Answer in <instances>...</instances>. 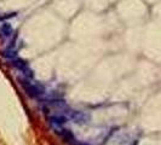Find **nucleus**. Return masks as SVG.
<instances>
[{"instance_id":"2","label":"nucleus","mask_w":161,"mask_h":145,"mask_svg":"<svg viewBox=\"0 0 161 145\" xmlns=\"http://www.w3.org/2000/svg\"><path fill=\"white\" fill-rule=\"evenodd\" d=\"M10 62H11V65H12L14 68H16L17 70H19V72H22V75H23L24 78L32 79L33 76H34V74H33L32 69L28 67V64L24 62L23 59H21V58L16 57V58L11 59Z\"/></svg>"},{"instance_id":"1","label":"nucleus","mask_w":161,"mask_h":145,"mask_svg":"<svg viewBox=\"0 0 161 145\" xmlns=\"http://www.w3.org/2000/svg\"><path fill=\"white\" fill-rule=\"evenodd\" d=\"M17 81L21 85V87L24 89V92L32 98H38V97L42 96L45 92V89L40 83H33L31 79H28V78L19 76V78H17Z\"/></svg>"},{"instance_id":"6","label":"nucleus","mask_w":161,"mask_h":145,"mask_svg":"<svg viewBox=\"0 0 161 145\" xmlns=\"http://www.w3.org/2000/svg\"><path fill=\"white\" fill-rule=\"evenodd\" d=\"M78 145H89V144H78Z\"/></svg>"},{"instance_id":"5","label":"nucleus","mask_w":161,"mask_h":145,"mask_svg":"<svg viewBox=\"0 0 161 145\" xmlns=\"http://www.w3.org/2000/svg\"><path fill=\"white\" fill-rule=\"evenodd\" d=\"M15 16V13H10V15H5V16H0V21H4L6 18H10V17Z\"/></svg>"},{"instance_id":"3","label":"nucleus","mask_w":161,"mask_h":145,"mask_svg":"<svg viewBox=\"0 0 161 145\" xmlns=\"http://www.w3.org/2000/svg\"><path fill=\"white\" fill-rule=\"evenodd\" d=\"M14 29L11 27V24L8 23H3L0 25V39L1 40H8V38L12 35Z\"/></svg>"},{"instance_id":"4","label":"nucleus","mask_w":161,"mask_h":145,"mask_svg":"<svg viewBox=\"0 0 161 145\" xmlns=\"http://www.w3.org/2000/svg\"><path fill=\"white\" fill-rule=\"evenodd\" d=\"M3 57H5V58H8V59H14V58H16V50H14V47L12 46H10V47H8L5 51H3Z\"/></svg>"}]
</instances>
